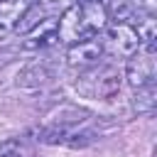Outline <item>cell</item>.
Returning <instances> with one entry per match:
<instances>
[{
	"mask_svg": "<svg viewBox=\"0 0 157 157\" xmlns=\"http://www.w3.org/2000/svg\"><path fill=\"white\" fill-rule=\"evenodd\" d=\"M56 25H59V42H66V44L96 37L108 25L105 2L103 0L74 2L71 7L64 10L61 17H56Z\"/></svg>",
	"mask_w": 157,
	"mask_h": 157,
	"instance_id": "6da1fadb",
	"label": "cell"
},
{
	"mask_svg": "<svg viewBox=\"0 0 157 157\" xmlns=\"http://www.w3.org/2000/svg\"><path fill=\"white\" fill-rule=\"evenodd\" d=\"M123 86V74L118 66L113 64H103V66H91L86 69V74L76 81V88L88 96V98H101V101H110L120 93Z\"/></svg>",
	"mask_w": 157,
	"mask_h": 157,
	"instance_id": "7a4b0ae2",
	"label": "cell"
},
{
	"mask_svg": "<svg viewBox=\"0 0 157 157\" xmlns=\"http://www.w3.org/2000/svg\"><path fill=\"white\" fill-rule=\"evenodd\" d=\"M155 49H157V47H140L135 54L128 56L125 76H123V78H125L132 88H142V86L155 83V76H157Z\"/></svg>",
	"mask_w": 157,
	"mask_h": 157,
	"instance_id": "3957f363",
	"label": "cell"
},
{
	"mask_svg": "<svg viewBox=\"0 0 157 157\" xmlns=\"http://www.w3.org/2000/svg\"><path fill=\"white\" fill-rule=\"evenodd\" d=\"M105 37L101 39L103 42V49H110L113 54L118 56H130L140 49V39H137V32L132 29L130 22H113V25H105Z\"/></svg>",
	"mask_w": 157,
	"mask_h": 157,
	"instance_id": "277c9868",
	"label": "cell"
},
{
	"mask_svg": "<svg viewBox=\"0 0 157 157\" xmlns=\"http://www.w3.org/2000/svg\"><path fill=\"white\" fill-rule=\"evenodd\" d=\"M103 52H105L103 49V42L96 34V37H88V39H81V42L69 44V49H66V64L71 69L86 71V69H91V66H96L101 61Z\"/></svg>",
	"mask_w": 157,
	"mask_h": 157,
	"instance_id": "5b68a950",
	"label": "cell"
},
{
	"mask_svg": "<svg viewBox=\"0 0 157 157\" xmlns=\"http://www.w3.org/2000/svg\"><path fill=\"white\" fill-rule=\"evenodd\" d=\"M59 42V25H56V17H44L39 25H34L27 34H25V42H22V49L27 52H39V49H47L52 44Z\"/></svg>",
	"mask_w": 157,
	"mask_h": 157,
	"instance_id": "8992f818",
	"label": "cell"
},
{
	"mask_svg": "<svg viewBox=\"0 0 157 157\" xmlns=\"http://www.w3.org/2000/svg\"><path fill=\"white\" fill-rule=\"evenodd\" d=\"M29 2L32 0H0V39L15 32V25Z\"/></svg>",
	"mask_w": 157,
	"mask_h": 157,
	"instance_id": "52a82bcc",
	"label": "cell"
},
{
	"mask_svg": "<svg viewBox=\"0 0 157 157\" xmlns=\"http://www.w3.org/2000/svg\"><path fill=\"white\" fill-rule=\"evenodd\" d=\"M128 22L137 32L140 47H155V42H157V20H155L152 12H135Z\"/></svg>",
	"mask_w": 157,
	"mask_h": 157,
	"instance_id": "ba28073f",
	"label": "cell"
},
{
	"mask_svg": "<svg viewBox=\"0 0 157 157\" xmlns=\"http://www.w3.org/2000/svg\"><path fill=\"white\" fill-rule=\"evenodd\" d=\"M49 78H52V66L47 61H34L17 74V86L20 88H39Z\"/></svg>",
	"mask_w": 157,
	"mask_h": 157,
	"instance_id": "9c48e42d",
	"label": "cell"
},
{
	"mask_svg": "<svg viewBox=\"0 0 157 157\" xmlns=\"http://www.w3.org/2000/svg\"><path fill=\"white\" fill-rule=\"evenodd\" d=\"M157 105V88L155 83L150 86H142V88H135V96H132V110L137 115H147L152 113Z\"/></svg>",
	"mask_w": 157,
	"mask_h": 157,
	"instance_id": "30bf717a",
	"label": "cell"
},
{
	"mask_svg": "<svg viewBox=\"0 0 157 157\" xmlns=\"http://www.w3.org/2000/svg\"><path fill=\"white\" fill-rule=\"evenodd\" d=\"M44 20V7L42 5H37V2H29L27 5V10L22 12V17L17 20V25H15V32H20V34H27L34 25H39Z\"/></svg>",
	"mask_w": 157,
	"mask_h": 157,
	"instance_id": "8fae6325",
	"label": "cell"
},
{
	"mask_svg": "<svg viewBox=\"0 0 157 157\" xmlns=\"http://www.w3.org/2000/svg\"><path fill=\"white\" fill-rule=\"evenodd\" d=\"M93 140H96V132H93V130H76V128H74V130L66 135L64 145H66V147H74V150H81V147H88Z\"/></svg>",
	"mask_w": 157,
	"mask_h": 157,
	"instance_id": "7c38bea8",
	"label": "cell"
},
{
	"mask_svg": "<svg viewBox=\"0 0 157 157\" xmlns=\"http://www.w3.org/2000/svg\"><path fill=\"white\" fill-rule=\"evenodd\" d=\"M0 157H29V152L20 137H10V140L0 142Z\"/></svg>",
	"mask_w": 157,
	"mask_h": 157,
	"instance_id": "4fadbf2b",
	"label": "cell"
},
{
	"mask_svg": "<svg viewBox=\"0 0 157 157\" xmlns=\"http://www.w3.org/2000/svg\"><path fill=\"white\" fill-rule=\"evenodd\" d=\"M32 2H37V5H56L59 0H32Z\"/></svg>",
	"mask_w": 157,
	"mask_h": 157,
	"instance_id": "5bb4252c",
	"label": "cell"
},
{
	"mask_svg": "<svg viewBox=\"0 0 157 157\" xmlns=\"http://www.w3.org/2000/svg\"><path fill=\"white\" fill-rule=\"evenodd\" d=\"M76 2H86V0H76Z\"/></svg>",
	"mask_w": 157,
	"mask_h": 157,
	"instance_id": "9a60e30c",
	"label": "cell"
}]
</instances>
